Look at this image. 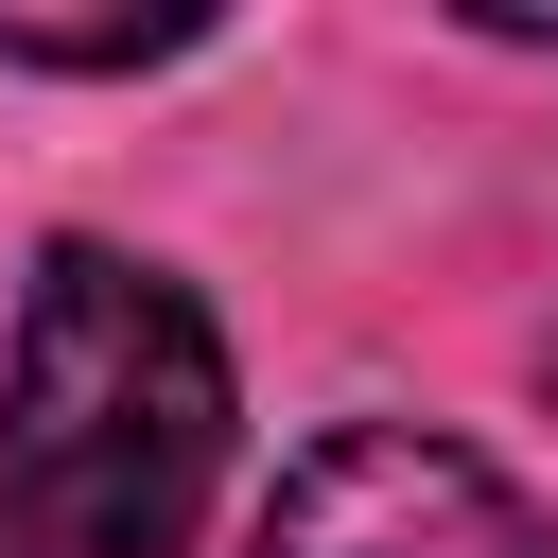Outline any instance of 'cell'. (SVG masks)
Returning <instances> with one entry per match:
<instances>
[{"label": "cell", "mask_w": 558, "mask_h": 558, "mask_svg": "<svg viewBox=\"0 0 558 558\" xmlns=\"http://www.w3.org/2000/svg\"><path fill=\"white\" fill-rule=\"evenodd\" d=\"M227 471V349L209 314L122 262L52 244L0 349V523L17 558H174Z\"/></svg>", "instance_id": "6da1fadb"}, {"label": "cell", "mask_w": 558, "mask_h": 558, "mask_svg": "<svg viewBox=\"0 0 558 558\" xmlns=\"http://www.w3.org/2000/svg\"><path fill=\"white\" fill-rule=\"evenodd\" d=\"M244 558H541V523H523V488L488 453H453L418 418H349V436H314L279 471Z\"/></svg>", "instance_id": "7a4b0ae2"}, {"label": "cell", "mask_w": 558, "mask_h": 558, "mask_svg": "<svg viewBox=\"0 0 558 558\" xmlns=\"http://www.w3.org/2000/svg\"><path fill=\"white\" fill-rule=\"evenodd\" d=\"M17 70H140V52H192V17H0Z\"/></svg>", "instance_id": "3957f363"}]
</instances>
